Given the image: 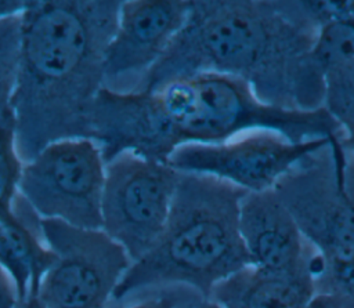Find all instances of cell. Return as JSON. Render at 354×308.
I'll list each match as a JSON object with an SVG mask.
<instances>
[{
  "mask_svg": "<svg viewBox=\"0 0 354 308\" xmlns=\"http://www.w3.org/2000/svg\"><path fill=\"white\" fill-rule=\"evenodd\" d=\"M317 32L297 0H189L183 28L137 91L213 72L243 80L267 105L315 110L325 101L307 65Z\"/></svg>",
  "mask_w": 354,
  "mask_h": 308,
  "instance_id": "1",
  "label": "cell"
},
{
  "mask_svg": "<svg viewBox=\"0 0 354 308\" xmlns=\"http://www.w3.org/2000/svg\"><path fill=\"white\" fill-rule=\"evenodd\" d=\"M90 124L105 163L122 152L167 163L181 145L220 144L257 128L277 131L292 142L340 133L324 106L290 110L267 105L243 80L213 72L178 77L153 91L102 87Z\"/></svg>",
  "mask_w": 354,
  "mask_h": 308,
  "instance_id": "2",
  "label": "cell"
},
{
  "mask_svg": "<svg viewBox=\"0 0 354 308\" xmlns=\"http://www.w3.org/2000/svg\"><path fill=\"white\" fill-rule=\"evenodd\" d=\"M120 6V0L26 1L10 101L22 164L53 142L91 139V110Z\"/></svg>",
  "mask_w": 354,
  "mask_h": 308,
  "instance_id": "3",
  "label": "cell"
},
{
  "mask_svg": "<svg viewBox=\"0 0 354 308\" xmlns=\"http://www.w3.org/2000/svg\"><path fill=\"white\" fill-rule=\"evenodd\" d=\"M245 193L216 177L180 171L160 236L131 262L112 301L166 286H184L209 298L218 282L249 265L239 233Z\"/></svg>",
  "mask_w": 354,
  "mask_h": 308,
  "instance_id": "4",
  "label": "cell"
},
{
  "mask_svg": "<svg viewBox=\"0 0 354 308\" xmlns=\"http://www.w3.org/2000/svg\"><path fill=\"white\" fill-rule=\"evenodd\" d=\"M272 189L319 253L354 250V156L342 131L300 159Z\"/></svg>",
  "mask_w": 354,
  "mask_h": 308,
  "instance_id": "5",
  "label": "cell"
},
{
  "mask_svg": "<svg viewBox=\"0 0 354 308\" xmlns=\"http://www.w3.org/2000/svg\"><path fill=\"white\" fill-rule=\"evenodd\" d=\"M40 225L54 253L36 294L44 308H106L131 265L124 249L102 229L50 218Z\"/></svg>",
  "mask_w": 354,
  "mask_h": 308,
  "instance_id": "6",
  "label": "cell"
},
{
  "mask_svg": "<svg viewBox=\"0 0 354 308\" xmlns=\"http://www.w3.org/2000/svg\"><path fill=\"white\" fill-rule=\"evenodd\" d=\"M180 171L169 163L122 152L105 163L101 229L131 262L147 254L167 221Z\"/></svg>",
  "mask_w": 354,
  "mask_h": 308,
  "instance_id": "7",
  "label": "cell"
},
{
  "mask_svg": "<svg viewBox=\"0 0 354 308\" xmlns=\"http://www.w3.org/2000/svg\"><path fill=\"white\" fill-rule=\"evenodd\" d=\"M105 162L88 138L61 139L22 164L18 192L40 218L101 229Z\"/></svg>",
  "mask_w": 354,
  "mask_h": 308,
  "instance_id": "8",
  "label": "cell"
},
{
  "mask_svg": "<svg viewBox=\"0 0 354 308\" xmlns=\"http://www.w3.org/2000/svg\"><path fill=\"white\" fill-rule=\"evenodd\" d=\"M329 139L292 142L277 131L257 128L220 144L181 145L167 163L181 173L212 175L246 192H263L272 189L289 169Z\"/></svg>",
  "mask_w": 354,
  "mask_h": 308,
  "instance_id": "9",
  "label": "cell"
},
{
  "mask_svg": "<svg viewBox=\"0 0 354 308\" xmlns=\"http://www.w3.org/2000/svg\"><path fill=\"white\" fill-rule=\"evenodd\" d=\"M188 10L189 0L122 1L116 32L104 57L102 87L137 91L183 28Z\"/></svg>",
  "mask_w": 354,
  "mask_h": 308,
  "instance_id": "10",
  "label": "cell"
},
{
  "mask_svg": "<svg viewBox=\"0 0 354 308\" xmlns=\"http://www.w3.org/2000/svg\"><path fill=\"white\" fill-rule=\"evenodd\" d=\"M239 233L250 265L272 272H311L318 250L300 232L274 189L243 195Z\"/></svg>",
  "mask_w": 354,
  "mask_h": 308,
  "instance_id": "11",
  "label": "cell"
},
{
  "mask_svg": "<svg viewBox=\"0 0 354 308\" xmlns=\"http://www.w3.org/2000/svg\"><path fill=\"white\" fill-rule=\"evenodd\" d=\"M40 220L19 192L12 210L0 215V265L12 278L19 302L37 294L40 279L54 261Z\"/></svg>",
  "mask_w": 354,
  "mask_h": 308,
  "instance_id": "12",
  "label": "cell"
},
{
  "mask_svg": "<svg viewBox=\"0 0 354 308\" xmlns=\"http://www.w3.org/2000/svg\"><path fill=\"white\" fill-rule=\"evenodd\" d=\"M314 296L311 272H272L249 264L218 282L209 298L221 308H307Z\"/></svg>",
  "mask_w": 354,
  "mask_h": 308,
  "instance_id": "13",
  "label": "cell"
},
{
  "mask_svg": "<svg viewBox=\"0 0 354 308\" xmlns=\"http://www.w3.org/2000/svg\"><path fill=\"white\" fill-rule=\"evenodd\" d=\"M315 296L332 308H354V250L317 253L311 262Z\"/></svg>",
  "mask_w": 354,
  "mask_h": 308,
  "instance_id": "14",
  "label": "cell"
},
{
  "mask_svg": "<svg viewBox=\"0 0 354 308\" xmlns=\"http://www.w3.org/2000/svg\"><path fill=\"white\" fill-rule=\"evenodd\" d=\"M354 59V12L324 23L308 52L307 64L313 79L325 86L326 73Z\"/></svg>",
  "mask_w": 354,
  "mask_h": 308,
  "instance_id": "15",
  "label": "cell"
},
{
  "mask_svg": "<svg viewBox=\"0 0 354 308\" xmlns=\"http://www.w3.org/2000/svg\"><path fill=\"white\" fill-rule=\"evenodd\" d=\"M324 108L339 124L354 156V59L332 68L325 77Z\"/></svg>",
  "mask_w": 354,
  "mask_h": 308,
  "instance_id": "16",
  "label": "cell"
},
{
  "mask_svg": "<svg viewBox=\"0 0 354 308\" xmlns=\"http://www.w3.org/2000/svg\"><path fill=\"white\" fill-rule=\"evenodd\" d=\"M12 110L0 113V215L12 210L18 195L22 162L15 148Z\"/></svg>",
  "mask_w": 354,
  "mask_h": 308,
  "instance_id": "17",
  "label": "cell"
},
{
  "mask_svg": "<svg viewBox=\"0 0 354 308\" xmlns=\"http://www.w3.org/2000/svg\"><path fill=\"white\" fill-rule=\"evenodd\" d=\"M21 14L0 19V113L11 109L10 101L19 59Z\"/></svg>",
  "mask_w": 354,
  "mask_h": 308,
  "instance_id": "18",
  "label": "cell"
},
{
  "mask_svg": "<svg viewBox=\"0 0 354 308\" xmlns=\"http://www.w3.org/2000/svg\"><path fill=\"white\" fill-rule=\"evenodd\" d=\"M202 297L184 286H166L111 301L106 308H194Z\"/></svg>",
  "mask_w": 354,
  "mask_h": 308,
  "instance_id": "19",
  "label": "cell"
},
{
  "mask_svg": "<svg viewBox=\"0 0 354 308\" xmlns=\"http://www.w3.org/2000/svg\"><path fill=\"white\" fill-rule=\"evenodd\" d=\"M19 297L10 273L0 265V308H18Z\"/></svg>",
  "mask_w": 354,
  "mask_h": 308,
  "instance_id": "20",
  "label": "cell"
},
{
  "mask_svg": "<svg viewBox=\"0 0 354 308\" xmlns=\"http://www.w3.org/2000/svg\"><path fill=\"white\" fill-rule=\"evenodd\" d=\"M26 1H17V0H0V19L7 18L11 15L21 14L25 8Z\"/></svg>",
  "mask_w": 354,
  "mask_h": 308,
  "instance_id": "21",
  "label": "cell"
},
{
  "mask_svg": "<svg viewBox=\"0 0 354 308\" xmlns=\"http://www.w3.org/2000/svg\"><path fill=\"white\" fill-rule=\"evenodd\" d=\"M18 308H44L37 296H29L24 302L19 304Z\"/></svg>",
  "mask_w": 354,
  "mask_h": 308,
  "instance_id": "22",
  "label": "cell"
},
{
  "mask_svg": "<svg viewBox=\"0 0 354 308\" xmlns=\"http://www.w3.org/2000/svg\"><path fill=\"white\" fill-rule=\"evenodd\" d=\"M307 308H332V305L321 296H314V298L310 301Z\"/></svg>",
  "mask_w": 354,
  "mask_h": 308,
  "instance_id": "23",
  "label": "cell"
},
{
  "mask_svg": "<svg viewBox=\"0 0 354 308\" xmlns=\"http://www.w3.org/2000/svg\"><path fill=\"white\" fill-rule=\"evenodd\" d=\"M194 308H221V307L210 298H202L194 305Z\"/></svg>",
  "mask_w": 354,
  "mask_h": 308,
  "instance_id": "24",
  "label": "cell"
}]
</instances>
